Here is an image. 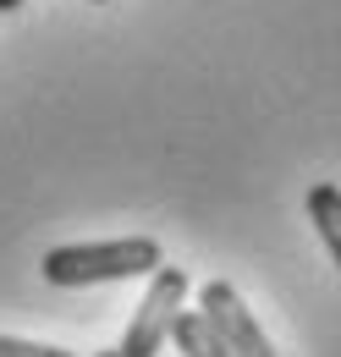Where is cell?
Listing matches in <instances>:
<instances>
[{
  "mask_svg": "<svg viewBox=\"0 0 341 357\" xmlns=\"http://www.w3.org/2000/svg\"><path fill=\"white\" fill-rule=\"evenodd\" d=\"M166 264L154 236H122V242H72L44 253V280L50 286H99V280H132L154 275Z\"/></svg>",
  "mask_w": 341,
  "mask_h": 357,
  "instance_id": "cell-1",
  "label": "cell"
},
{
  "mask_svg": "<svg viewBox=\"0 0 341 357\" xmlns=\"http://www.w3.org/2000/svg\"><path fill=\"white\" fill-rule=\"evenodd\" d=\"M182 303H187V269L176 264H160L149 275V291L132 313L127 335H122V357H154L160 347L170 341L176 319H182Z\"/></svg>",
  "mask_w": 341,
  "mask_h": 357,
  "instance_id": "cell-2",
  "label": "cell"
},
{
  "mask_svg": "<svg viewBox=\"0 0 341 357\" xmlns=\"http://www.w3.org/2000/svg\"><path fill=\"white\" fill-rule=\"evenodd\" d=\"M198 313L215 324V335L226 341V352H231V357H275L270 335L259 330V319L248 313V303L237 297V286L210 280V286L198 291Z\"/></svg>",
  "mask_w": 341,
  "mask_h": 357,
  "instance_id": "cell-3",
  "label": "cell"
},
{
  "mask_svg": "<svg viewBox=\"0 0 341 357\" xmlns=\"http://www.w3.org/2000/svg\"><path fill=\"white\" fill-rule=\"evenodd\" d=\"M308 220H314V231H319V242H325L331 264L341 269V187H336V181L308 187Z\"/></svg>",
  "mask_w": 341,
  "mask_h": 357,
  "instance_id": "cell-4",
  "label": "cell"
},
{
  "mask_svg": "<svg viewBox=\"0 0 341 357\" xmlns=\"http://www.w3.org/2000/svg\"><path fill=\"white\" fill-rule=\"evenodd\" d=\"M170 341L182 347V357H231V352H226V341L215 335L210 319H204V313H187V308H182V319H176Z\"/></svg>",
  "mask_w": 341,
  "mask_h": 357,
  "instance_id": "cell-5",
  "label": "cell"
},
{
  "mask_svg": "<svg viewBox=\"0 0 341 357\" xmlns=\"http://www.w3.org/2000/svg\"><path fill=\"white\" fill-rule=\"evenodd\" d=\"M0 357H72V352L44 347V341H17V335H0Z\"/></svg>",
  "mask_w": 341,
  "mask_h": 357,
  "instance_id": "cell-6",
  "label": "cell"
},
{
  "mask_svg": "<svg viewBox=\"0 0 341 357\" xmlns=\"http://www.w3.org/2000/svg\"><path fill=\"white\" fill-rule=\"evenodd\" d=\"M17 6H22V0H0V11H17Z\"/></svg>",
  "mask_w": 341,
  "mask_h": 357,
  "instance_id": "cell-7",
  "label": "cell"
},
{
  "mask_svg": "<svg viewBox=\"0 0 341 357\" xmlns=\"http://www.w3.org/2000/svg\"><path fill=\"white\" fill-rule=\"evenodd\" d=\"M94 357H122V347H116V352H94Z\"/></svg>",
  "mask_w": 341,
  "mask_h": 357,
  "instance_id": "cell-8",
  "label": "cell"
},
{
  "mask_svg": "<svg viewBox=\"0 0 341 357\" xmlns=\"http://www.w3.org/2000/svg\"><path fill=\"white\" fill-rule=\"evenodd\" d=\"M94 6H105V0H94Z\"/></svg>",
  "mask_w": 341,
  "mask_h": 357,
  "instance_id": "cell-9",
  "label": "cell"
}]
</instances>
